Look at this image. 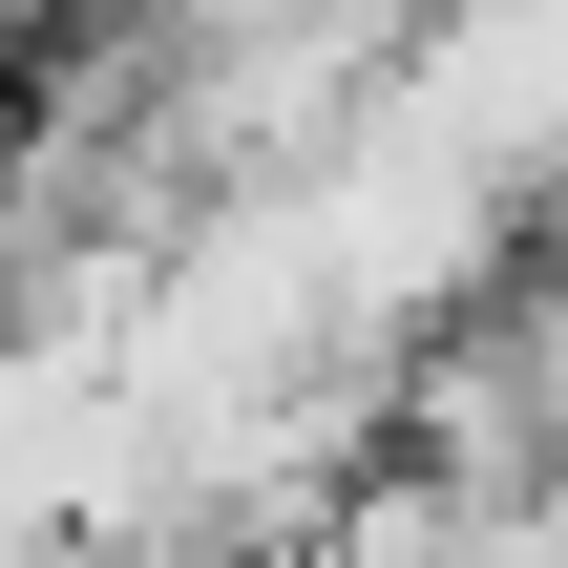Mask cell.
Masks as SVG:
<instances>
[{
  "instance_id": "obj_1",
  "label": "cell",
  "mask_w": 568,
  "mask_h": 568,
  "mask_svg": "<svg viewBox=\"0 0 568 568\" xmlns=\"http://www.w3.org/2000/svg\"><path fill=\"white\" fill-rule=\"evenodd\" d=\"M379 105L422 126V148H464L485 190H568V0H400V42H379Z\"/></svg>"
}]
</instances>
